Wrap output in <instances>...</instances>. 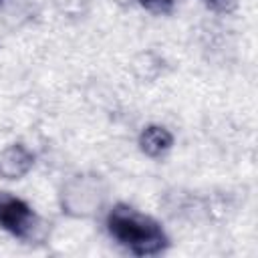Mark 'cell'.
Returning <instances> with one entry per match:
<instances>
[{
	"mask_svg": "<svg viewBox=\"0 0 258 258\" xmlns=\"http://www.w3.org/2000/svg\"><path fill=\"white\" fill-rule=\"evenodd\" d=\"M0 220L8 226V228H20L22 224H24V220L28 218V212H26V208L22 206V204H18V202H14V200H8L6 204H2L0 206Z\"/></svg>",
	"mask_w": 258,
	"mask_h": 258,
	"instance_id": "2",
	"label": "cell"
},
{
	"mask_svg": "<svg viewBox=\"0 0 258 258\" xmlns=\"http://www.w3.org/2000/svg\"><path fill=\"white\" fill-rule=\"evenodd\" d=\"M111 232L135 252H155L161 246L157 228L133 212H115L111 218Z\"/></svg>",
	"mask_w": 258,
	"mask_h": 258,
	"instance_id": "1",
	"label": "cell"
}]
</instances>
